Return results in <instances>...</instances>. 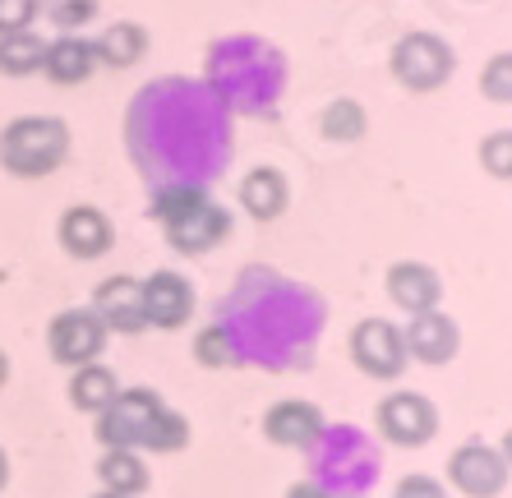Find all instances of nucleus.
I'll return each mask as SVG.
<instances>
[{"label":"nucleus","instance_id":"412c9836","mask_svg":"<svg viewBox=\"0 0 512 498\" xmlns=\"http://www.w3.org/2000/svg\"><path fill=\"white\" fill-rule=\"evenodd\" d=\"M319 134L328 143H360L370 134V111L360 107L356 97H333L319 116Z\"/></svg>","mask_w":512,"mask_h":498},{"label":"nucleus","instance_id":"6e6552de","mask_svg":"<svg viewBox=\"0 0 512 498\" xmlns=\"http://www.w3.org/2000/svg\"><path fill=\"white\" fill-rule=\"evenodd\" d=\"M328 434V420L314 402L305 397H282L263 411V439L273 448H291V452H314Z\"/></svg>","mask_w":512,"mask_h":498},{"label":"nucleus","instance_id":"b1692460","mask_svg":"<svg viewBox=\"0 0 512 498\" xmlns=\"http://www.w3.org/2000/svg\"><path fill=\"white\" fill-rule=\"evenodd\" d=\"M480 93H485L489 102H499V107L512 102V51H494V56L485 60V70H480Z\"/></svg>","mask_w":512,"mask_h":498},{"label":"nucleus","instance_id":"1a4fd4ad","mask_svg":"<svg viewBox=\"0 0 512 498\" xmlns=\"http://www.w3.org/2000/svg\"><path fill=\"white\" fill-rule=\"evenodd\" d=\"M143 286V319L157 332H176L194 319V286L176 268H157V273L139 277Z\"/></svg>","mask_w":512,"mask_h":498},{"label":"nucleus","instance_id":"ddd939ff","mask_svg":"<svg viewBox=\"0 0 512 498\" xmlns=\"http://www.w3.org/2000/svg\"><path fill=\"white\" fill-rule=\"evenodd\" d=\"M383 291H388V300L402 309L406 319L443 305V277L420 259H397L393 268L383 273Z\"/></svg>","mask_w":512,"mask_h":498},{"label":"nucleus","instance_id":"0eeeda50","mask_svg":"<svg viewBox=\"0 0 512 498\" xmlns=\"http://www.w3.org/2000/svg\"><path fill=\"white\" fill-rule=\"evenodd\" d=\"M111 332L107 323L93 314V305L88 309H60L56 319L47 323V351L56 365L65 369H79V365H93V360H102V351H107Z\"/></svg>","mask_w":512,"mask_h":498},{"label":"nucleus","instance_id":"9b49d317","mask_svg":"<svg viewBox=\"0 0 512 498\" xmlns=\"http://www.w3.org/2000/svg\"><path fill=\"white\" fill-rule=\"evenodd\" d=\"M56 240L70 259L93 263V259H102V254H111V245H116V226H111V217L102 213L97 203H70L56 222Z\"/></svg>","mask_w":512,"mask_h":498},{"label":"nucleus","instance_id":"f03ea898","mask_svg":"<svg viewBox=\"0 0 512 498\" xmlns=\"http://www.w3.org/2000/svg\"><path fill=\"white\" fill-rule=\"evenodd\" d=\"M153 217L162 222L167 245L176 254H190V259L231 240V226H236V217L217 199H208V190H199V185H167L153 199Z\"/></svg>","mask_w":512,"mask_h":498},{"label":"nucleus","instance_id":"5701e85b","mask_svg":"<svg viewBox=\"0 0 512 498\" xmlns=\"http://www.w3.org/2000/svg\"><path fill=\"white\" fill-rule=\"evenodd\" d=\"M102 0H42V19H47L56 33H84L97 19Z\"/></svg>","mask_w":512,"mask_h":498},{"label":"nucleus","instance_id":"423d86ee","mask_svg":"<svg viewBox=\"0 0 512 498\" xmlns=\"http://www.w3.org/2000/svg\"><path fill=\"white\" fill-rule=\"evenodd\" d=\"M374 429H379V439L393 443V448H425V443L439 434V406L416 388H397L379 402Z\"/></svg>","mask_w":512,"mask_h":498},{"label":"nucleus","instance_id":"dca6fc26","mask_svg":"<svg viewBox=\"0 0 512 498\" xmlns=\"http://www.w3.org/2000/svg\"><path fill=\"white\" fill-rule=\"evenodd\" d=\"M42 74H47L56 88H79V83H88L97 74L93 37H84V33H56V37H47Z\"/></svg>","mask_w":512,"mask_h":498},{"label":"nucleus","instance_id":"6ab92c4d","mask_svg":"<svg viewBox=\"0 0 512 498\" xmlns=\"http://www.w3.org/2000/svg\"><path fill=\"white\" fill-rule=\"evenodd\" d=\"M97 480L107 494L120 498H139L148 489V462H143L134 448H107L97 457Z\"/></svg>","mask_w":512,"mask_h":498},{"label":"nucleus","instance_id":"f3484780","mask_svg":"<svg viewBox=\"0 0 512 498\" xmlns=\"http://www.w3.org/2000/svg\"><path fill=\"white\" fill-rule=\"evenodd\" d=\"M148 47H153V33L139 19H116V24H107L93 37V56L107 70H134L148 56Z\"/></svg>","mask_w":512,"mask_h":498},{"label":"nucleus","instance_id":"7c9ffc66","mask_svg":"<svg viewBox=\"0 0 512 498\" xmlns=\"http://www.w3.org/2000/svg\"><path fill=\"white\" fill-rule=\"evenodd\" d=\"M10 379V360H5V351H0V383Z\"/></svg>","mask_w":512,"mask_h":498},{"label":"nucleus","instance_id":"393cba45","mask_svg":"<svg viewBox=\"0 0 512 498\" xmlns=\"http://www.w3.org/2000/svg\"><path fill=\"white\" fill-rule=\"evenodd\" d=\"M480 166L494 180H512V130H494L480 139Z\"/></svg>","mask_w":512,"mask_h":498},{"label":"nucleus","instance_id":"aec40b11","mask_svg":"<svg viewBox=\"0 0 512 498\" xmlns=\"http://www.w3.org/2000/svg\"><path fill=\"white\" fill-rule=\"evenodd\" d=\"M42 56H47V37L37 33V28L0 37V74H5V79H28V74H37L42 70Z\"/></svg>","mask_w":512,"mask_h":498},{"label":"nucleus","instance_id":"4be33fe9","mask_svg":"<svg viewBox=\"0 0 512 498\" xmlns=\"http://www.w3.org/2000/svg\"><path fill=\"white\" fill-rule=\"evenodd\" d=\"M194 360L203 369H236L240 365V346H236V332L227 323H208V328L194 337Z\"/></svg>","mask_w":512,"mask_h":498},{"label":"nucleus","instance_id":"2eb2a0df","mask_svg":"<svg viewBox=\"0 0 512 498\" xmlns=\"http://www.w3.org/2000/svg\"><path fill=\"white\" fill-rule=\"evenodd\" d=\"M240 208L245 217L254 222H277V217L291 208V180H286L282 166H250L245 176H240V190H236Z\"/></svg>","mask_w":512,"mask_h":498},{"label":"nucleus","instance_id":"cd10ccee","mask_svg":"<svg viewBox=\"0 0 512 498\" xmlns=\"http://www.w3.org/2000/svg\"><path fill=\"white\" fill-rule=\"evenodd\" d=\"M286 498H333V494H328L323 485H291L286 489Z\"/></svg>","mask_w":512,"mask_h":498},{"label":"nucleus","instance_id":"a878e982","mask_svg":"<svg viewBox=\"0 0 512 498\" xmlns=\"http://www.w3.org/2000/svg\"><path fill=\"white\" fill-rule=\"evenodd\" d=\"M42 19V0H0V37L24 33Z\"/></svg>","mask_w":512,"mask_h":498},{"label":"nucleus","instance_id":"7ed1b4c3","mask_svg":"<svg viewBox=\"0 0 512 498\" xmlns=\"http://www.w3.org/2000/svg\"><path fill=\"white\" fill-rule=\"evenodd\" d=\"M74 134L60 116H14L0 130V166L14 180H42L56 176L70 162Z\"/></svg>","mask_w":512,"mask_h":498},{"label":"nucleus","instance_id":"a211bd4d","mask_svg":"<svg viewBox=\"0 0 512 498\" xmlns=\"http://www.w3.org/2000/svg\"><path fill=\"white\" fill-rule=\"evenodd\" d=\"M116 392H120L116 369H107V365H102V360H93V365H79V369H70V406H74V411L102 415L111 402H116Z\"/></svg>","mask_w":512,"mask_h":498},{"label":"nucleus","instance_id":"f257e3e1","mask_svg":"<svg viewBox=\"0 0 512 498\" xmlns=\"http://www.w3.org/2000/svg\"><path fill=\"white\" fill-rule=\"evenodd\" d=\"M97 443L134 452H180L190 443V420L171 411L153 388H120L116 402L97 415Z\"/></svg>","mask_w":512,"mask_h":498},{"label":"nucleus","instance_id":"c85d7f7f","mask_svg":"<svg viewBox=\"0 0 512 498\" xmlns=\"http://www.w3.org/2000/svg\"><path fill=\"white\" fill-rule=\"evenodd\" d=\"M5 480H10V457H5V448H0V489H5Z\"/></svg>","mask_w":512,"mask_h":498},{"label":"nucleus","instance_id":"2f4dec72","mask_svg":"<svg viewBox=\"0 0 512 498\" xmlns=\"http://www.w3.org/2000/svg\"><path fill=\"white\" fill-rule=\"evenodd\" d=\"M93 498H120V494H107V489H102V494H93Z\"/></svg>","mask_w":512,"mask_h":498},{"label":"nucleus","instance_id":"9d476101","mask_svg":"<svg viewBox=\"0 0 512 498\" xmlns=\"http://www.w3.org/2000/svg\"><path fill=\"white\" fill-rule=\"evenodd\" d=\"M512 466L503 462L499 448L489 443H462V448L448 457V480H453L457 494L466 498H499L508 489Z\"/></svg>","mask_w":512,"mask_h":498},{"label":"nucleus","instance_id":"c756f323","mask_svg":"<svg viewBox=\"0 0 512 498\" xmlns=\"http://www.w3.org/2000/svg\"><path fill=\"white\" fill-rule=\"evenodd\" d=\"M499 452H503V462L512 466V429H508V434H503V448H499Z\"/></svg>","mask_w":512,"mask_h":498},{"label":"nucleus","instance_id":"39448f33","mask_svg":"<svg viewBox=\"0 0 512 498\" xmlns=\"http://www.w3.org/2000/svg\"><path fill=\"white\" fill-rule=\"evenodd\" d=\"M346 351H351V365H356L365 379H379V383H397L406 374V365H411L402 328H397L393 319H383V314L360 319L356 328H351V337H346Z\"/></svg>","mask_w":512,"mask_h":498},{"label":"nucleus","instance_id":"f8f14e48","mask_svg":"<svg viewBox=\"0 0 512 498\" xmlns=\"http://www.w3.org/2000/svg\"><path fill=\"white\" fill-rule=\"evenodd\" d=\"M402 337H406V356L420 360V365H448V360H457V351H462V328H457V319L443 314V309L411 314Z\"/></svg>","mask_w":512,"mask_h":498},{"label":"nucleus","instance_id":"20e7f679","mask_svg":"<svg viewBox=\"0 0 512 498\" xmlns=\"http://www.w3.org/2000/svg\"><path fill=\"white\" fill-rule=\"evenodd\" d=\"M388 74L402 83L406 93H439L443 83H453V74H457V51L448 37L416 28V33H402L393 42Z\"/></svg>","mask_w":512,"mask_h":498},{"label":"nucleus","instance_id":"bb28decb","mask_svg":"<svg viewBox=\"0 0 512 498\" xmlns=\"http://www.w3.org/2000/svg\"><path fill=\"white\" fill-rule=\"evenodd\" d=\"M393 498H448V489H443V480H434V475H402Z\"/></svg>","mask_w":512,"mask_h":498},{"label":"nucleus","instance_id":"4468645a","mask_svg":"<svg viewBox=\"0 0 512 498\" xmlns=\"http://www.w3.org/2000/svg\"><path fill=\"white\" fill-rule=\"evenodd\" d=\"M93 314L107 323V332H116V337H134V332L148 328V319H143V286H139V277L116 273V277H107V282H97Z\"/></svg>","mask_w":512,"mask_h":498}]
</instances>
